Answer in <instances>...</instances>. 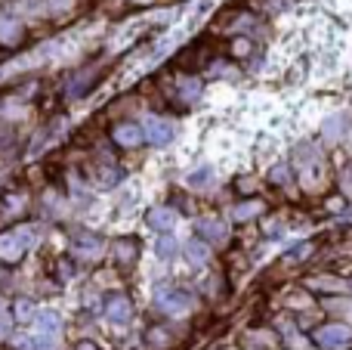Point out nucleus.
Returning a JSON list of instances; mask_svg holds the SVG:
<instances>
[{
  "instance_id": "f257e3e1",
  "label": "nucleus",
  "mask_w": 352,
  "mask_h": 350,
  "mask_svg": "<svg viewBox=\"0 0 352 350\" xmlns=\"http://www.w3.org/2000/svg\"><path fill=\"white\" fill-rule=\"evenodd\" d=\"M152 310L164 320H186L198 310V298L173 282H158L152 289Z\"/></svg>"
},
{
  "instance_id": "f03ea898",
  "label": "nucleus",
  "mask_w": 352,
  "mask_h": 350,
  "mask_svg": "<svg viewBox=\"0 0 352 350\" xmlns=\"http://www.w3.org/2000/svg\"><path fill=\"white\" fill-rule=\"evenodd\" d=\"M291 167L297 171V183L306 192H322L328 186V161L316 146H300Z\"/></svg>"
},
{
  "instance_id": "7ed1b4c3",
  "label": "nucleus",
  "mask_w": 352,
  "mask_h": 350,
  "mask_svg": "<svg viewBox=\"0 0 352 350\" xmlns=\"http://www.w3.org/2000/svg\"><path fill=\"white\" fill-rule=\"evenodd\" d=\"M37 239L41 233L34 223H16L10 229H0V267H16L37 245Z\"/></svg>"
},
{
  "instance_id": "20e7f679",
  "label": "nucleus",
  "mask_w": 352,
  "mask_h": 350,
  "mask_svg": "<svg viewBox=\"0 0 352 350\" xmlns=\"http://www.w3.org/2000/svg\"><path fill=\"white\" fill-rule=\"evenodd\" d=\"M316 350H352V326L349 322H318L309 332Z\"/></svg>"
},
{
  "instance_id": "39448f33",
  "label": "nucleus",
  "mask_w": 352,
  "mask_h": 350,
  "mask_svg": "<svg viewBox=\"0 0 352 350\" xmlns=\"http://www.w3.org/2000/svg\"><path fill=\"white\" fill-rule=\"evenodd\" d=\"M105 254V239L93 229H78L72 233V242H68V258L74 264H93Z\"/></svg>"
},
{
  "instance_id": "423d86ee",
  "label": "nucleus",
  "mask_w": 352,
  "mask_h": 350,
  "mask_svg": "<svg viewBox=\"0 0 352 350\" xmlns=\"http://www.w3.org/2000/svg\"><path fill=\"white\" fill-rule=\"evenodd\" d=\"M102 320L109 326H130L133 322V301L127 291H109L102 298Z\"/></svg>"
},
{
  "instance_id": "0eeeda50",
  "label": "nucleus",
  "mask_w": 352,
  "mask_h": 350,
  "mask_svg": "<svg viewBox=\"0 0 352 350\" xmlns=\"http://www.w3.org/2000/svg\"><path fill=\"white\" fill-rule=\"evenodd\" d=\"M195 236L204 239L210 248H223V245H229L232 229L223 217H198V223H195Z\"/></svg>"
},
{
  "instance_id": "6e6552de",
  "label": "nucleus",
  "mask_w": 352,
  "mask_h": 350,
  "mask_svg": "<svg viewBox=\"0 0 352 350\" xmlns=\"http://www.w3.org/2000/svg\"><path fill=\"white\" fill-rule=\"evenodd\" d=\"M142 136H146L148 146L161 149V146H170L173 136H176V127L167 118H158V115H148L146 121H142Z\"/></svg>"
},
{
  "instance_id": "1a4fd4ad",
  "label": "nucleus",
  "mask_w": 352,
  "mask_h": 350,
  "mask_svg": "<svg viewBox=\"0 0 352 350\" xmlns=\"http://www.w3.org/2000/svg\"><path fill=\"white\" fill-rule=\"evenodd\" d=\"M109 258L115 260L121 270L136 267V260H140V239H136V236H118L109 245Z\"/></svg>"
},
{
  "instance_id": "9d476101",
  "label": "nucleus",
  "mask_w": 352,
  "mask_h": 350,
  "mask_svg": "<svg viewBox=\"0 0 352 350\" xmlns=\"http://www.w3.org/2000/svg\"><path fill=\"white\" fill-rule=\"evenodd\" d=\"M146 223L148 229H155V233H173L176 227H179V211L173 208V205H152L146 214Z\"/></svg>"
},
{
  "instance_id": "9b49d317",
  "label": "nucleus",
  "mask_w": 352,
  "mask_h": 350,
  "mask_svg": "<svg viewBox=\"0 0 352 350\" xmlns=\"http://www.w3.org/2000/svg\"><path fill=\"white\" fill-rule=\"evenodd\" d=\"M306 291H322L324 298H343L349 291V282L334 273H318V276L306 279Z\"/></svg>"
},
{
  "instance_id": "f8f14e48",
  "label": "nucleus",
  "mask_w": 352,
  "mask_h": 350,
  "mask_svg": "<svg viewBox=\"0 0 352 350\" xmlns=\"http://www.w3.org/2000/svg\"><path fill=\"white\" fill-rule=\"evenodd\" d=\"M31 332L47 338V341H53V344H62V316L56 313V310H41L34 326H31Z\"/></svg>"
},
{
  "instance_id": "ddd939ff",
  "label": "nucleus",
  "mask_w": 352,
  "mask_h": 350,
  "mask_svg": "<svg viewBox=\"0 0 352 350\" xmlns=\"http://www.w3.org/2000/svg\"><path fill=\"white\" fill-rule=\"evenodd\" d=\"M182 258H186V264H188V267H195V270H204V267L213 260V248L207 245L204 239L192 236V239L182 242Z\"/></svg>"
},
{
  "instance_id": "4468645a",
  "label": "nucleus",
  "mask_w": 352,
  "mask_h": 350,
  "mask_svg": "<svg viewBox=\"0 0 352 350\" xmlns=\"http://www.w3.org/2000/svg\"><path fill=\"white\" fill-rule=\"evenodd\" d=\"M111 140H115V146H121V149H140L142 143H146L142 124H133V121L115 124V127H111Z\"/></svg>"
},
{
  "instance_id": "2eb2a0df",
  "label": "nucleus",
  "mask_w": 352,
  "mask_h": 350,
  "mask_svg": "<svg viewBox=\"0 0 352 350\" xmlns=\"http://www.w3.org/2000/svg\"><path fill=\"white\" fill-rule=\"evenodd\" d=\"M142 341H146L148 350H173L176 344H179V338H176V332L170 326H148L146 335H142Z\"/></svg>"
},
{
  "instance_id": "dca6fc26",
  "label": "nucleus",
  "mask_w": 352,
  "mask_h": 350,
  "mask_svg": "<svg viewBox=\"0 0 352 350\" xmlns=\"http://www.w3.org/2000/svg\"><path fill=\"white\" fill-rule=\"evenodd\" d=\"M37 313H41V307H37L31 298H16V301L10 304V320H12V326H34V320H37Z\"/></svg>"
},
{
  "instance_id": "f3484780",
  "label": "nucleus",
  "mask_w": 352,
  "mask_h": 350,
  "mask_svg": "<svg viewBox=\"0 0 352 350\" xmlns=\"http://www.w3.org/2000/svg\"><path fill=\"white\" fill-rule=\"evenodd\" d=\"M266 214V202L263 198H256V196H250V198H241V202L232 208V220L235 223H250V220H256V217H263Z\"/></svg>"
},
{
  "instance_id": "a211bd4d",
  "label": "nucleus",
  "mask_w": 352,
  "mask_h": 350,
  "mask_svg": "<svg viewBox=\"0 0 352 350\" xmlns=\"http://www.w3.org/2000/svg\"><path fill=\"white\" fill-rule=\"evenodd\" d=\"M182 254V242L176 239V233H161L155 239V258L158 260H173Z\"/></svg>"
},
{
  "instance_id": "6ab92c4d",
  "label": "nucleus",
  "mask_w": 352,
  "mask_h": 350,
  "mask_svg": "<svg viewBox=\"0 0 352 350\" xmlns=\"http://www.w3.org/2000/svg\"><path fill=\"white\" fill-rule=\"evenodd\" d=\"M346 134H349V115H331L328 121L322 124L324 143H340Z\"/></svg>"
},
{
  "instance_id": "aec40b11",
  "label": "nucleus",
  "mask_w": 352,
  "mask_h": 350,
  "mask_svg": "<svg viewBox=\"0 0 352 350\" xmlns=\"http://www.w3.org/2000/svg\"><path fill=\"white\" fill-rule=\"evenodd\" d=\"M19 41H22V25L12 16H0V43L3 47H16Z\"/></svg>"
},
{
  "instance_id": "412c9836",
  "label": "nucleus",
  "mask_w": 352,
  "mask_h": 350,
  "mask_svg": "<svg viewBox=\"0 0 352 350\" xmlns=\"http://www.w3.org/2000/svg\"><path fill=\"white\" fill-rule=\"evenodd\" d=\"M269 183L278 186V189H287V186L297 183V174H294V167L287 165V161H281V165H275L272 171H269Z\"/></svg>"
},
{
  "instance_id": "4be33fe9",
  "label": "nucleus",
  "mask_w": 352,
  "mask_h": 350,
  "mask_svg": "<svg viewBox=\"0 0 352 350\" xmlns=\"http://www.w3.org/2000/svg\"><path fill=\"white\" fill-rule=\"evenodd\" d=\"M186 183H188V189H195V192L207 189V186L213 183V167H210V165H204V167H195V171L186 177Z\"/></svg>"
},
{
  "instance_id": "5701e85b",
  "label": "nucleus",
  "mask_w": 352,
  "mask_h": 350,
  "mask_svg": "<svg viewBox=\"0 0 352 350\" xmlns=\"http://www.w3.org/2000/svg\"><path fill=\"white\" fill-rule=\"evenodd\" d=\"M312 254H316V242H297V245L285 254V260L287 264H303V260H309Z\"/></svg>"
},
{
  "instance_id": "b1692460",
  "label": "nucleus",
  "mask_w": 352,
  "mask_h": 350,
  "mask_svg": "<svg viewBox=\"0 0 352 350\" xmlns=\"http://www.w3.org/2000/svg\"><path fill=\"white\" fill-rule=\"evenodd\" d=\"M16 152V130L0 124V158H10Z\"/></svg>"
},
{
  "instance_id": "393cba45",
  "label": "nucleus",
  "mask_w": 352,
  "mask_h": 350,
  "mask_svg": "<svg viewBox=\"0 0 352 350\" xmlns=\"http://www.w3.org/2000/svg\"><path fill=\"white\" fill-rule=\"evenodd\" d=\"M235 189L241 192V198H250V192L256 189V183H254V177H238L235 180Z\"/></svg>"
},
{
  "instance_id": "a878e982",
  "label": "nucleus",
  "mask_w": 352,
  "mask_h": 350,
  "mask_svg": "<svg viewBox=\"0 0 352 350\" xmlns=\"http://www.w3.org/2000/svg\"><path fill=\"white\" fill-rule=\"evenodd\" d=\"M340 189H343V196L352 198V165L343 167V174H340Z\"/></svg>"
},
{
  "instance_id": "bb28decb",
  "label": "nucleus",
  "mask_w": 352,
  "mask_h": 350,
  "mask_svg": "<svg viewBox=\"0 0 352 350\" xmlns=\"http://www.w3.org/2000/svg\"><path fill=\"white\" fill-rule=\"evenodd\" d=\"M10 335H12V320L6 316V320H0V344H3V341L10 338Z\"/></svg>"
},
{
  "instance_id": "cd10ccee",
  "label": "nucleus",
  "mask_w": 352,
  "mask_h": 350,
  "mask_svg": "<svg viewBox=\"0 0 352 350\" xmlns=\"http://www.w3.org/2000/svg\"><path fill=\"white\" fill-rule=\"evenodd\" d=\"M72 350H102L96 344V341H90V338H84V341H78V344H74Z\"/></svg>"
},
{
  "instance_id": "c85d7f7f",
  "label": "nucleus",
  "mask_w": 352,
  "mask_h": 350,
  "mask_svg": "<svg viewBox=\"0 0 352 350\" xmlns=\"http://www.w3.org/2000/svg\"><path fill=\"white\" fill-rule=\"evenodd\" d=\"M10 316V304H6V298L0 295V320H6Z\"/></svg>"
},
{
  "instance_id": "c756f323",
  "label": "nucleus",
  "mask_w": 352,
  "mask_h": 350,
  "mask_svg": "<svg viewBox=\"0 0 352 350\" xmlns=\"http://www.w3.org/2000/svg\"><path fill=\"white\" fill-rule=\"evenodd\" d=\"M210 350H241L238 344H217V347H210Z\"/></svg>"
},
{
  "instance_id": "7c9ffc66",
  "label": "nucleus",
  "mask_w": 352,
  "mask_h": 350,
  "mask_svg": "<svg viewBox=\"0 0 352 350\" xmlns=\"http://www.w3.org/2000/svg\"><path fill=\"white\" fill-rule=\"evenodd\" d=\"M346 322L352 326V301H349V307H346Z\"/></svg>"
},
{
  "instance_id": "2f4dec72",
  "label": "nucleus",
  "mask_w": 352,
  "mask_h": 350,
  "mask_svg": "<svg viewBox=\"0 0 352 350\" xmlns=\"http://www.w3.org/2000/svg\"><path fill=\"white\" fill-rule=\"evenodd\" d=\"M278 350H287V347H278Z\"/></svg>"
}]
</instances>
